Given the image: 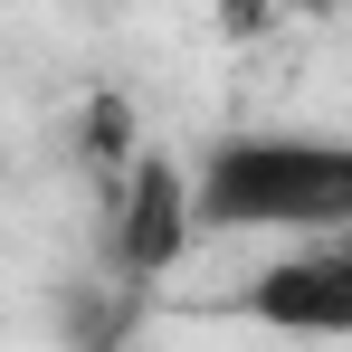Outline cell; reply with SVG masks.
I'll list each match as a JSON object with an SVG mask.
<instances>
[{"mask_svg":"<svg viewBox=\"0 0 352 352\" xmlns=\"http://www.w3.org/2000/svg\"><path fill=\"white\" fill-rule=\"evenodd\" d=\"M200 229H324L352 238V133H229L190 172Z\"/></svg>","mask_w":352,"mask_h":352,"instance_id":"6da1fadb","label":"cell"},{"mask_svg":"<svg viewBox=\"0 0 352 352\" xmlns=\"http://www.w3.org/2000/svg\"><path fill=\"white\" fill-rule=\"evenodd\" d=\"M238 314L267 333H305V343H352V238H314V248L276 257Z\"/></svg>","mask_w":352,"mask_h":352,"instance_id":"7a4b0ae2","label":"cell"},{"mask_svg":"<svg viewBox=\"0 0 352 352\" xmlns=\"http://www.w3.org/2000/svg\"><path fill=\"white\" fill-rule=\"evenodd\" d=\"M190 229H200V210H190V172L143 162V172H133V190H124V219H115L124 276H162L181 248H190Z\"/></svg>","mask_w":352,"mask_h":352,"instance_id":"3957f363","label":"cell"}]
</instances>
